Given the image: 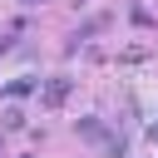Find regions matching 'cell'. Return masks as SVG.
I'll list each match as a JSON object with an SVG mask.
<instances>
[{
  "mask_svg": "<svg viewBox=\"0 0 158 158\" xmlns=\"http://www.w3.org/2000/svg\"><path fill=\"white\" fill-rule=\"evenodd\" d=\"M64 99H69V79L59 74V79H49V84H44V104H49V109H59Z\"/></svg>",
  "mask_w": 158,
  "mask_h": 158,
  "instance_id": "obj_1",
  "label": "cell"
},
{
  "mask_svg": "<svg viewBox=\"0 0 158 158\" xmlns=\"http://www.w3.org/2000/svg\"><path fill=\"white\" fill-rule=\"evenodd\" d=\"M20 5H40V0H20Z\"/></svg>",
  "mask_w": 158,
  "mask_h": 158,
  "instance_id": "obj_4",
  "label": "cell"
},
{
  "mask_svg": "<svg viewBox=\"0 0 158 158\" xmlns=\"http://www.w3.org/2000/svg\"><path fill=\"white\" fill-rule=\"evenodd\" d=\"M30 89H35V79H15V84H10L5 94H10V99H20V94H30Z\"/></svg>",
  "mask_w": 158,
  "mask_h": 158,
  "instance_id": "obj_3",
  "label": "cell"
},
{
  "mask_svg": "<svg viewBox=\"0 0 158 158\" xmlns=\"http://www.w3.org/2000/svg\"><path fill=\"white\" fill-rule=\"evenodd\" d=\"M79 133H84V138H104V123H99V118H79Z\"/></svg>",
  "mask_w": 158,
  "mask_h": 158,
  "instance_id": "obj_2",
  "label": "cell"
}]
</instances>
